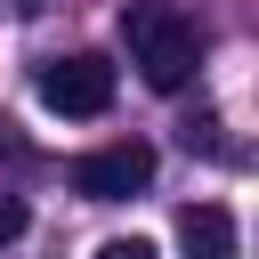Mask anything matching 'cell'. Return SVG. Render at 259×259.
<instances>
[{"label":"cell","instance_id":"2","mask_svg":"<svg viewBox=\"0 0 259 259\" xmlns=\"http://www.w3.org/2000/svg\"><path fill=\"white\" fill-rule=\"evenodd\" d=\"M65 178H73V194H89V202H130V194L154 186V146H146V138H121V146L73 154Z\"/></svg>","mask_w":259,"mask_h":259},{"label":"cell","instance_id":"5","mask_svg":"<svg viewBox=\"0 0 259 259\" xmlns=\"http://www.w3.org/2000/svg\"><path fill=\"white\" fill-rule=\"evenodd\" d=\"M24 219H32V210H24V194H8V186H0V251L24 235Z\"/></svg>","mask_w":259,"mask_h":259},{"label":"cell","instance_id":"6","mask_svg":"<svg viewBox=\"0 0 259 259\" xmlns=\"http://www.w3.org/2000/svg\"><path fill=\"white\" fill-rule=\"evenodd\" d=\"M97 259H154V243L146 235H113V243H97Z\"/></svg>","mask_w":259,"mask_h":259},{"label":"cell","instance_id":"3","mask_svg":"<svg viewBox=\"0 0 259 259\" xmlns=\"http://www.w3.org/2000/svg\"><path fill=\"white\" fill-rule=\"evenodd\" d=\"M40 105L49 113H65V121H97L105 105H113V65L105 57H57V65H40Z\"/></svg>","mask_w":259,"mask_h":259},{"label":"cell","instance_id":"1","mask_svg":"<svg viewBox=\"0 0 259 259\" xmlns=\"http://www.w3.org/2000/svg\"><path fill=\"white\" fill-rule=\"evenodd\" d=\"M121 40H130V65H138L146 89H178L194 73V57H202V32H194V16L178 0H130L121 8Z\"/></svg>","mask_w":259,"mask_h":259},{"label":"cell","instance_id":"4","mask_svg":"<svg viewBox=\"0 0 259 259\" xmlns=\"http://www.w3.org/2000/svg\"><path fill=\"white\" fill-rule=\"evenodd\" d=\"M178 251H186V259H243V251H235V210H227V202H194V210L178 219Z\"/></svg>","mask_w":259,"mask_h":259}]
</instances>
